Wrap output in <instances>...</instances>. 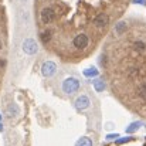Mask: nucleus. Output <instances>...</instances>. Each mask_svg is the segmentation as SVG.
I'll use <instances>...</instances> for the list:
<instances>
[{
  "instance_id": "nucleus-4",
  "label": "nucleus",
  "mask_w": 146,
  "mask_h": 146,
  "mask_svg": "<svg viewBox=\"0 0 146 146\" xmlns=\"http://www.w3.org/2000/svg\"><path fill=\"white\" fill-rule=\"evenodd\" d=\"M23 51L29 55H34L37 51H38V46L36 43V40L33 38H26L23 41Z\"/></svg>"
},
{
  "instance_id": "nucleus-8",
  "label": "nucleus",
  "mask_w": 146,
  "mask_h": 146,
  "mask_svg": "<svg viewBox=\"0 0 146 146\" xmlns=\"http://www.w3.org/2000/svg\"><path fill=\"white\" fill-rule=\"evenodd\" d=\"M75 146H94V142H92L91 138H88V136H82V138H80V139L77 141Z\"/></svg>"
},
{
  "instance_id": "nucleus-20",
  "label": "nucleus",
  "mask_w": 146,
  "mask_h": 146,
  "mask_svg": "<svg viewBox=\"0 0 146 146\" xmlns=\"http://www.w3.org/2000/svg\"><path fill=\"white\" fill-rule=\"evenodd\" d=\"M0 132H3V123H1V121H0Z\"/></svg>"
},
{
  "instance_id": "nucleus-5",
  "label": "nucleus",
  "mask_w": 146,
  "mask_h": 146,
  "mask_svg": "<svg viewBox=\"0 0 146 146\" xmlns=\"http://www.w3.org/2000/svg\"><path fill=\"white\" fill-rule=\"evenodd\" d=\"M90 105H91V101L87 95H80L74 102V106H75L77 111H85V109L90 108Z\"/></svg>"
},
{
  "instance_id": "nucleus-17",
  "label": "nucleus",
  "mask_w": 146,
  "mask_h": 146,
  "mask_svg": "<svg viewBox=\"0 0 146 146\" xmlns=\"http://www.w3.org/2000/svg\"><path fill=\"white\" fill-rule=\"evenodd\" d=\"M119 133H108L106 135V141H112V139H118Z\"/></svg>"
},
{
  "instance_id": "nucleus-19",
  "label": "nucleus",
  "mask_w": 146,
  "mask_h": 146,
  "mask_svg": "<svg viewBox=\"0 0 146 146\" xmlns=\"http://www.w3.org/2000/svg\"><path fill=\"white\" fill-rule=\"evenodd\" d=\"M4 64H6V62H4V60H0V67H3Z\"/></svg>"
},
{
  "instance_id": "nucleus-6",
  "label": "nucleus",
  "mask_w": 146,
  "mask_h": 146,
  "mask_svg": "<svg viewBox=\"0 0 146 146\" xmlns=\"http://www.w3.org/2000/svg\"><path fill=\"white\" fill-rule=\"evenodd\" d=\"M40 19H41V21H43L44 24H50V23L54 21V19H55V11H54L51 7H46V9L41 10Z\"/></svg>"
},
{
  "instance_id": "nucleus-21",
  "label": "nucleus",
  "mask_w": 146,
  "mask_h": 146,
  "mask_svg": "<svg viewBox=\"0 0 146 146\" xmlns=\"http://www.w3.org/2000/svg\"><path fill=\"white\" fill-rule=\"evenodd\" d=\"M0 50H1V41H0Z\"/></svg>"
},
{
  "instance_id": "nucleus-3",
  "label": "nucleus",
  "mask_w": 146,
  "mask_h": 146,
  "mask_svg": "<svg viewBox=\"0 0 146 146\" xmlns=\"http://www.w3.org/2000/svg\"><path fill=\"white\" fill-rule=\"evenodd\" d=\"M55 72H57V64L54 61H46V62H43V65H41V74H43V77L50 78Z\"/></svg>"
},
{
  "instance_id": "nucleus-12",
  "label": "nucleus",
  "mask_w": 146,
  "mask_h": 146,
  "mask_svg": "<svg viewBox=\"0 0 146 146\" xmlns=\"http://www.w3.org/2000/svg\"><path fill=\"white\" fill-rule=\"evenodd\" d=\"M98 70L95 67H91V68H87V70H84V75L87 77V78H92V77H98Z\"/></svg>"
},
{
  "instance_id": "nucleus-15",
  "label": "nucleus",
  "mask_w": 146,
  "mask_h": 146,
  "mask_svg": "<svg viewBox=\"0 0 146 146\" xmlns=\"http://www.w3.org/2000/svg\"><path fill=\"white\" fill-rule=\"evenodd\" d=\"M138 97H139V99H142V101H146V82L138 90Z\"/></svg>"
},
{
  "instance_id": "nucleus-9",
  "label": "nucleus",
  "mask_w": 146,
  "mask_h": 146,
  "mask_svg": "<svg viewBox=\"0 0 146 146\" xmlns=\"http://www.w3.org/2000/svg\"><path fill=\"white\" fill-rule=\"evenodd\" d=\"M145 123L143 122H132L128 128H126V133H135L139 128H142Z\"/></svg>"
},
{
  "instance_id": "nucleus-18",
  "label": "nucleus",
  "mask_w": 146,
  "mask_h": 146,
  "mask_svg": "<svg viewBox=\"0 0 146 146\" xmlns=\"http://www.w3.org/2000/svg\"><path fill=\"white\" fill-rule=\"evenodd\" d=\"M135 4H142V6H146V0H133Z\"/></svg>"
},
{
  "instance_id": "nucleus-14",
  "label": "nucleus",
  "mask_w": 146,
  "mask_h": 146,
  "mask_svg": "<svg viewBox=\"0 0 146 146\" xmlns=\"http://www.w3.org/2000/svg\"><path fill=\"white\" fill-rule=\"evenodd\" d=\"M40 37H41V41H43L44 44H47L50 40H51V31H50V30H46V31H43Z\"/></svg>"
},
{
  "instance_id": "nucleus-7",
  "label": "nucleus",
  "mask_w": 146,
  "mask_h": 146,
  "mask_svg": "<svg viewBox=\"0 0 146 146\" xmlns=\"http://www.w3.org/2000/svg\"><path fill=\"white\" fill-rule=\"evenodd\" d=\"M108 23H109V17H108V14H105V13H99L97 17L94 19V26L98 27V29L106 27Z\"/></svg>"
},
{
  "instance_id": "nucleus-2",
  "label": "nucleus",
  "mask_w": 146,
  "mask_h": 146,
  "mask_svg": "<svg viewBox=\"0 0 146 146\" xmlns=\"http://www.w3.org/2000/svg\"><path fill=\"white\" fill-rule=\"evenodd\" d=\"M88 44H90V37H88L85 33H80V34H77V36L74 37V40H72V46H74L77 50L87 48Z\"/></svg>"
},
{
  "instance_id": "nucleus-11",
  "label": "nucleus",
  "mask_w": 146,
  "mask_h": 146,
  "mask_svg": "<svg viewBox=\"0 0 146 146\" xmlns=\"http://www.w3.org/2000/svg\"><path fill=\"white\" fill-rule=\"evenodd\" d=\"M133 48L136 50L138 52H142L143 54V52H146V43L145 41H141V40L139 41H135L133 43Z\"/></svg>"
},
{
  "instance_id": "nucleus-10",
  "label": "nucleus",
  "mask_w": 146,
  "mask_h": 146,
  "mask_svg": "<svg viewBox=\"0 0 146 146\" xmlns=\"http://www.w3.org/2000/svg\"><path fill=\"white\" fill-rule=\"evenodd\" d=\"M94 88H95V91H97V92H102V91L106 88L105 81H104L102 78H97V80L94 81Z\"/></svg>"
},
{
  "instance_id": "nucleus-16",
  "label": "nucleus",
  "mask_w": 146,
  "mask_h": 146,
  "mask_svg": "<svg viewBox=\"0 0 146 146\" xmlns=\"http://www.w3.org/2000/svg\"><path fill=\"white\" fill-rule=\"evenodd\" d=\"M133 138L132 136H126V138H118L115 141V145H122V143H128V142H132Z\"/></svg>"
},
{
  "instance_id": "nucleus-13",
  "label": "nucleus",
  "mask_w": 146,
  "mask_h": 146,
  "mask_svg": "<svg viewBox=\"0 0 146 146\" xmlns=\"http://www.w3.org/2000/svg\"><path fill=\"white\" fill-rule=\"evenodd\" d=\"M125 30H126V23H125V21H119V23L116 24V27H115L116 34H122Z\"/></svg>"
},
{
  "instance_id": "nucleus-1",
  "label": "nucleus",
  "mask_w": 146,
  "mask_h": 146,
  "mask_svg": "<svg viewBox=\"0 0 146 146\" xmlns=\"http://www.w3.org/2000/svg\"><path fill=\"white\" fill-rule=\"evenodd\" d=\"M80 87H81V82H80V80L75 78V77H68V78H65V80L62 81V84H61V90H62V92L67 94V95L75 94V92L80 90Z\"/></svg>"
}]
</instances>
